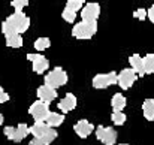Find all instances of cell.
<instances>
[{
    "mask_svg": "<svg viewBox=\"0 0 154 145\" xmlns=\"http://www.w3.org/2000/svg\"><path fill=\"white\" fill-rule=\"evenodd\" d=\"M147 17L150 18V21L154 24V5L150 8V9H148V11H147Z\"/></svg>",
    "mask_w": 154,
    "mask_h": 145,
    "instance_id": "83f0119b",
    "label": "cell"
},
{
    "mask_svg": "<svg viewBox=\"0 0 154 145\" xmlns=\"http://www.w3.org/2000/svg\"><path fill=\"white\" fill-rule=\"evenodd\" d=\"M79 2H82V3H84V2H87V0H79Z\"/></svg>",
    "mask_w": 154,
    "mask_h": 145,
    "instance_id": "4dcf8cb0",
    "label": "cell"
},
{
    "mask_svg": "<svg viewBox=\"0 0 154 145\" xmlns=\"http://www.w3.org/2000/svg\"><path fill=\"white\" fill-rule=\"evenodd\" d=\"M111 106L114 109V112H121L124 108H126V97L120 93L114 94L112 99H111Z\"/></svg>",
    "mask_w": 154,
    "mask_h": 145,
    "instance_id": "e0dca14e",
    "label": "cell"
},
{
    "mask_svg": "<svg viewBox=\"0 0 154 145\" xmlns=\"http://www.w3.org/2000/svg\"><path fill=\"white\" fill-rule=\"evenodd\" d=\"M111 118H112V123L114 124H117V126H123L124 123H126V114L121 111V112H112V115H111Z\"/></svg>",
    "mask_w": 154,
    "mask_h": 145,
    "instance_id": "7402d4cb",
    "label": "cell"
},
{
    "mask_svg": "<svg viewBox=\"0 0 154 145\" xmlns=\"http://www.w3.org/2000/svg\"><path fill=\"white\" fill-rule=\"evenodd\" d=\"M99 15H100V6L96 2H90L81 9L82 21H97Z\"/></svg>",
    "mask_w": 154,
    "mask_h": 145,
    "instance_id": "30bf717a",
    "label": "cell"
},
{
    "mask_svg": "<svg viewBox=\"0 0 154 145\" xmlns=\"http://www.w3.org/2000/svg\"><path fill=\"white\" fill-rule=\"evenodd\" d=\"M117 84V73L115 72H109V73H99L93 78L91 81V85L97 90H103V88H108L111 85Z\"/></svg>",
    "mask_w": 154,
    "mask_h": 145,
    "instance_id": "8992f818",
    "label": "cell"
},
{
    "mask_svg": "<svg viewBox=\"0 0 154 145\" xmlns=\"http://www.w3.org/2000/svg\"><path fill=\"white\" fill-rule=\"evenodd\" d=\"M63 121H64V115H63V114H57V112H51V111H50V114H48L47 118H45V123H47L50 127H52V129L61 126Z\"/></svg>",
    "mask_w": 154,
    "mask_h": 145,
    "instance_id": "2e32d148",
    "label": "cell"
},
{
    "mask_svg": "<svg viewBox=\"0 0 154 145\" xmlns=\"http://www.w3.org/2000/svg\"><path fill=\"white\" fill-rule=\"evenodd\" d=\"M97 33V21H81L73 26L72 36L76 39H91Z\"/></svg>",
    "mask_w": 154,
    "mask_h": 145,
    "instance_id": "7a4b0ae2",
    "label": "cell"
},
{
    "mask_svg": "<svg viewBox=\"0 0 154 145\" xmlns=\"http://www.w3.org/2000/svg\"><path fill=\"white\" fill-rule=\"evenodd\" d=\"M30 133L35 136V139H38L42 145H50L57 138V130H54L52 127H50L45 121L35 123L30 127Z\"/></svg>",
    "mask_w": 154,
    "mask_h": 145,
    "instance_id": "6da1fadb",
    "label": "cell"
},
{
    "mask_svg": "<svg viewBox=\"0 0 154 145\" xmlns=\"http://www.w3.org/2000/svg\"><path fill=\"white\" fill-rule=\"evenodd\" d=\"M120 145H127V144H120Z\"/></svg>",
    "mask_w": 154,
    "mask_h": 145,
    "instance_id": "1f68e13d",
    "label": "cell"
},
{
    "mask_svg": "<svg viewBox=\"0 0 154 145\" xmlns=\"http://www.w3.org/2000/svg\"><path fill=\"white\" fill-rule=\"evenodd\" d=\"M144 60V73L150 75L154 73V54H147L145 57H142Z\"/></svg>",
    "mask_w": 154,
    "mask_h": 145,
    "instance_id": "ffe728a7",
    "label": "cell"
},
{
    "mask_svg": "<svg viewBox=\"0 0 154 145\" xmlns=\"http://www.w3.org/2000/svg\"><path fill=\"white\" fill-rule=\"evenodd\" d=\"M61 17H63V20H64L66 23H73V21L76 20V12L70 11L69 8H64L63 12H61Z\"/></svg>",
    "mask_w": 154,
    "mask_h": 145,
    "instance_id": "603a6c76",
    "label": "cell"
},
{
    "mask_svg": "<svg viewBox=\"0 0 154 145\" xmlns=\"http://www.w3.org/2000/svg\"><path fill=\"white\" fill-rule=\"evenodd\" d=\"M133 17L138 18V20H141V21H144V20L147 18V11L142 9V8H141V9H136V11L133 12Z\"/></svg>",
    "mask_w": 154,
    "mask_h": 145,
    "instance_id": "484cf974",
    "label": "cell"
},
{
    "mask_svg": "<svg viewBox=\"0 0 154 145\" xmlns=\"http://www.w3.org/2000/svg\"><path fill=\"white\" fill-rule=\"evenodd\" d=\"M75 108H76V97L73 96L72 93H67L66 96L58 102V109L61 112H64V114L73 111Z\"/></svg>",
    "mask_w": 154,
    "mask_h": 145,
    "instance_id": "5bb4252c",
    "label": "cell"
},
{
    "mask_svg": "<svg viewBox=\"0 0 154 145\" xmlns=\"http://www.w3.org/2000/svg\"><path fill=\"white\" fill-rule=\"evenodd\" d=\"M50 47H51V41L48 38H39V39L35 41V48L38 49V51H45V49L50 48Z\"/></svg>",
    "mask_w": 154,
    "mask_h": 145,
    "instance_id": "44dd1931",
    "label": "cell"
},
{
    "mask_svg": "<svg viewBox=\"0 0 154 145\" xmlns=\"http://www.w3.org/2000/svg\"><path fill=\"white\" fill-rule=\"evenodd\" d=\"M6 45L9 48H20L23 47V38L18 33H12V35H6Z\"/></svg>",
    "mask_w": 154,
    "mask_h": 145,
    "instance_id": "d6986e66",
    "label": "cell"
},
{
    "mask_svg": "<svg viewBox=\"0 0 154 145\" xmlns=\"http://www.w3.org/2000/svg\"><path fill=\"white\" fill-rule=\"evenodd\" d=\"M38 97H39V100L41 102H44V103H51L52 100L57 97V90L55 88H52V87H50V85H41L39 88H38Z\"/></svg>",
    "mask_w": 154,
    "mask_h": 145,
    "instance_id": "7c38bea8",
    "label": "cell"
},
{
    "mask_svg": "<svg viewBox=\"0 0 154 145\" xmlns=\"http://www.w3.org/2000/svg\"><path fill=\"white\" fill-rule=\"evenodd\" d=\"M11 5L15 9V12H23V9L29 5V0H12Z\"/></svg>",
    "mask_w": 154,
    "mask_h": 145,
    "instance_id": "cb8c5ba5",
    "label": "cell"
},
{
    "mask_svg": "<svg viewBox=\"0 0 154 145\" xmlns=\"http://www.w3.org/2000/svg\"><path fill=\"white\" fill-rule=\"evenodd\" d=\"M17 33H24V32H27L29 30V27H30V18L24 14V12H15V14H12V15H9L6 20H5Z\"/></svg>",
    "mask_w": 154,
    "mask_h": 145,
    "instance_id": "3957f363",
    "label": "cell"
},
{
    "mask_svg": "<svg viewBox=\"0 0 154 145\" xmlns=\"http://www.w3.org/2000/svg\"><path fill=\"white\" fill-rule=\"evenodd\" d=\"M73 130H75V133H76L79 138H87V136L94 130V127H93V124L88 123L87 120H79V121L73 126Z\"/></svg>",
    "mask_w": 154,
    "mask_h": 145,
    "instance_id": "4fadbf2b",
    "label": "cell"
},
{
    "mask_svg": "<svg viewBox=\"0 0 154 145\" xmlns=\"http://www.w3.org/2000/svg\"><path fill=\"white\" fill-rule=\"evenodd\" d=\"M3 120H5V118H3V115H2V114H0V126H2V124H3Z\"/></svg>",
    "mask_w": 154,
    "mask_h": 145,
    "instance_id": "f546056e",
    "label": "cell"
},
{
    "mask_svg": "<svg viewBox=\"0 0 154 145\" xmlns=\"http://www.w3.org/2000/svg\"><path fill=\"white\" fill-rule=\"evenodd\" d=\"M138 79V75H136V72L130 67V69H123L118 75H117V84L123 88V90H129L133 84H135V81Z\"/></svg>",
    "mask_w": 154,
    "mask_h": 145,
    "instance_id": "ba28073f",
    "label": "cell"
},
{
    "mask_svg": "<svg viewBox=\"0 0 154 145\" xmlns=\"http://www.w3.org/2000/svg\"><path fill=\"white\" fill-rule=\"evenodd\" d=\"M27 58L32 61V64H33V70H35L38 75L44 73V72L50 67V61H48V58H45V57L41 55V54H27Z\"/></svg>",
    "mask_w": 154,
    "mask_h": 145,
    "instance_id": "8fae6325",
    "label": "cell"
},
{
    "mask_svg": "<svg viewBox=\"0 0 154 145\" xmlns=\"http://www.w3.org/2000/svg\"><path fill=\"white\" fill-rule=\"evenodd\" d=\"M81 6H82V2H79V0H69L66 3V8H69L73 12H78L81 9Z\"/></svg>",
    "mask_w": 154,
    "mask_h": 145,
    "instance_id": "d4e9b609",
    "label": "cell"
},
{
    "mask_svg": "<svg viewBox=\"0 0 154 145\" xmlns=\"http://www.w3.org/2000/svg\"><path fill=\"white\" fill-rule=\"evenodd\" d=\"M96 138L100 142H103V145H115V142H117V130H114L112 127L99 126L96 129Z\"/></svg>",
    "mask_w": 154,
    "mask_h": 145,
    "instance_id": "9c48e42d",
    "label": "cell"
},
{
    "mask_svg": "<svg viewBox=\"0 0 154 145\" xmlns=\"http://www.w3.org/2000/svg\"><path fill=\"white\" fill-rule=\"evenodd\" d=\"M3 132H5V135H6L8 139H11L14 142H21L30 133V127L27 124H24V123H20L17 127H11V126L5 127Z\"/></svg>",
    "mask_w": 154,
    "mask_h": 145,
    "instance_id": "5b68a950",
    "label": "cell"
},
{
    "mask_svg": "<svg viewBox=\"0 0 154 145\" xmlns=\"http://www.w3.org/2000/svg\"><path fill=\"white\" fill-rule=\"evenodd\" d=\"M66 82H67V73L61 67H55L54 70L45 75V85H50L55 90L58 87H63Z\"/></svg>",
    "mask_w": 154,
    "mask_h": 145,
    "instance_id": "277c9868",
    "label": "cell"
},
{
    "mask_svg": "<svg viewBox=\"0 0 154 145\" xmlns=\"http://www.w3.org/2000/svg\"><path fill=\"white\" fill-rule=\"evenodd\" d=\"M129 61H130V66H132V69L136 72L138 76H144V75H145V73H144V60H142L141 55L133 54V55L129 58Z\"/></svg>",
    "mask_w": 154,
    "mask_h": 145,
    "instance_id": "9a60e30c",
    "label": "cell"
},
{
    "mask_svg": "<svg viewBox=\"0 0 154 145\" xmlns=\"http://www.w3.org/2000/svg\"><path fill=\"white\" fill-rule=\"evenodd\" d=\"M29 145H42V144H41L38 139H33V141H30V144H29Z\"/></svg>",
    "mask_w": 154,
    "mask_h": 145,
    "instance_id": "f1b7e54d",
    "label": "cell"
},
{
    "mask_svg": "<svg viewBox=\"0 0 154 145\" xmlns=\"http://www.w3.org/2000/svg\"><path fill=\"white\" fill-rule=\"evenodd\" d=\"M29 114L35 118V123H41V121H45L47 115L50 114V108H48V103H44L41 100L38 102H33L32 106L29 108Z\"/></svg>",
    "mask_w": 154,
    "mask_h": 145,
    "instance_id": "52a82bcc",
    "label": "cell"
},
{
    "mask_svg": "<svg viewBox=\"0 0 154 145\" xmlns=\"http://www.w3.org/2000/svg\"><path fill=\"white\" fill-rule=\"evenodd\" d=\"M142 112L144 117L150 121L154 120V99H145L142 103Z\"/></svg>",
    "mask_w": 154,
    "mask_h": 145,
    "instance_id": "ac0fdd59",
    "label": "cell"
},
{
    "mask_svg": "<svg viewBox=\"0 0 154 145\" xmlns=\"http://www.w3.org/2000/svg\"><path fill=\"white\" fill-rule=\"evenodd\" d=\"M8 100H9V94L5 93V90L0 87V103H5V102H8Z\"/></svg>",
    "mask_w": 154,
    "mask_h": 145,
    "instance_id": "4316f807",
    "label": "cell"
}]
</instances>
